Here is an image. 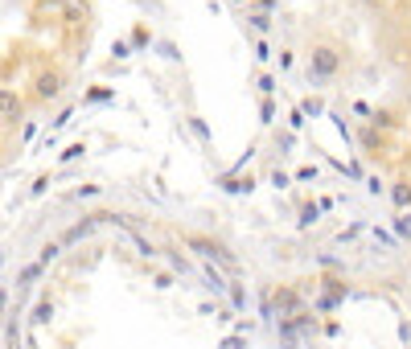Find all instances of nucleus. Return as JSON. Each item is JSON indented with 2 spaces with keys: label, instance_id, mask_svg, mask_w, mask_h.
Wrapping results in <instances>:
<instances>
[{
  "label": "nucleus",
  "instance_id": "6e6552de",
  "mask_svg": "<svg viewBox=\"0 0 411 349\" xmlns=\"http://www.w3.org/2000/svg\"><path fill=\"white\" fill-rule=\"evenodd\" d=\"M206 288H214V292H226L231 284H226V276L214 267V263H206Z\"/></svg>",
  "mask_w": 411,
  "mask_h": 349
},
{
  "label": "nucleus",
  "instance_id": "9b49d317",
  "mask_svg": "<svg viewBox=\"0 0 411 349\" xmlns=\"http://www.w3.org/2000/svg\"><path fill=\"white\" fill-rule=\"evenodd\" d=\"M49 321H54V304H49V300H41V304L33 309V325H49Z\"/></svg>",
  "mask_w": 411,
  "mask_h": 349
},
{
  "label": "nucleus",
  "instance_id": "4be33fe9",
  "mask_svg": "<svg viewBox=\"0 0 411 349\" xmlns=\"http://www.w3.org/2000/svg\"><path fill=\"white\" fill-rule=\"evenodd\" d=\"M82 152H86V144H70V148H66V152H62V160H78V156H82Z\"/></svg>",
  "mask_w": 411,
  "mask_h": 349
},
{
  "label": "nucleus",
  "instance_id": "412c9836",
  "mask_svg": "<svg viewBox=\"0 0 411 349\" xmlns=\"http://www.w3.org/2000/svg\"><path fill=\"white\" fill-rule=\"evenodd\" d=\"M111 53L124 62V58H132V45H128V41H115V45H111Z\"/></svg>",
  "mask_w": 411,
  "mask_h": 349
},
{
  "label": "nucleus",
  "instance_id": "c85d7f7f",
  "mask_svg": "<svg viewBox=\"0 0 411 349\" xmlns=\"http://www.w3.org/2000/svg\"><path fill=\"white\" fill-rule=\"evenodd\" d=\"M152 284H156V288H173V276H169V272H161V276H156Z\"/></svg>",
  "mask_w": 411,
  "mask_h": 349
},
{
  "label": "nucleus",
  "instance_id": "2f4dec72",
  "mask_svg": "<svg viewBox=\"0 0 411 349\" xmlns=\"http://www.w3.org/2000/svg\"><path fill=\"white\" fill-rule=\"evenodd\" d=\"M235 4H251V0H235Z\"/></svg>",
  "mask_w": 411,
  "mask_h": 349
},
{
  "label": "nucleus",
  "instance_id": "cd10ccee",
  "mask_svg": "<svg viewBox=\"0 0 411 349\" xmlns=\"http://www.w3.org/2000/svg\"><path fill=\"white\" fill-rule=\"evenodd\" d=\"M136 247H140V255H144V259H152V255H156V247H152V243H144V239H140Z\"/></svg>",
  "mask_w": 411,
  "mask_h": 349
},
{
  "label": "nucleus",
  "instance_id": "20e7f679",
  "mask_svg": "<svg viewBox=\"0 0 411 349\" xmlns=\"http://www.w3.org/2000/svg\"><path fill=\"white\" fill-rule=\"evenodd\" d=\"M111 214H91V218H82V222H74L66 234H62V247H74V243H82V239H91V230L99 226V222H107Z\"/></svg>",
  "mask_w": 411,
  "mask_h": 349
},
{
  "label": "nucleus",
  "instance_id": "f8f14e48",
  "mask_svg": "<svg viewBox=\"0 0 411 349\" xmlns=\"http://www.w3.org/2000/svg\"><path fill=\"white\" fill-rule=\"evenodd\" d=\"M132 45H136V49H144V45H152V33H148L144 25H136V29H132Z\"/></svg>",
  "mask_w": 411,
  "mask_h": 349
},
{
  "label": "nucleus",
  "instance_id": "0eeeda50",
  "mask_svg": "<svg viewBox=\"0 0 411 349\" xmlns=\"http://www.w3.org/2000/svg\"><path fill=\"white\" fill-rule=\"evenodd\" d=\"M218 185H222L226 193H251V189H255V181H251V177H239V173H226Z\"/></svg>",
  "mask_w": 411,
  "mask_h": 349
},
{
  "label": "nucleus",
  "instance_id": "9d476101",
  "mask_svg": "<svg viewBox=\"0 0 411 349\" xmlns=\"http://www.w3.org/2000/svg\"><path fill=\"white\" fill-rule=\"evenodd\" d=\"M247 21H251V29H255V33H272V16H268V12L251 8V12H247Z\"/></svg>",
  "mask_w": 411,
  "mask_h": 349
},
{
  "label": "nucleus",
  "instance_id": "7ed1b4c3",
  "mask_svg": "<svg viewBox=\"0 0 411 349\" xmlns=\"http://www.w3.org/2000/svg\"><path fill=\"white\" fill-rule=\"evenodd\" d=\"M33 91H37V99H62V91H66V74L62 70H41L37 78H33Z\"/></svg>",
  "mask_w": 411,
  "mask_h": 349
},
{
  "label": "nucleus",
  "instance_id": "423d86ee",
  "mask_svg": "<svg viewBox=\"0 0 411 349\" xmlns=\"http://www.w3.org/2000/svg\"><path fill=\"white\" fill-rule=\"evenodd\" d=\"M276 309H280V317H296V309H301V296H296L292 288H280V292H276Z\"/></svg>",
  "mask_w": 411,
  "mask_h": 349
},
{
  "label": "nucleus",
  "instance_id": "39448f33",
  "mask_svg": "<svg viewBox=\"0 0 411 349\" xmlns=\"http://www.w3.org/2000/svg\"><path fill=\"white\" fill-rule=\"evenodd\" d=\"M21 115V95L12 86H0V119H12Z\"/></svg>",
  "mask_w": 411,
  "mask_h": 349
},
{
  "label": "nucleus",
  "instance_id": "473e14b6",
  "mask_svg": "<svg viewBox=\"0 0 411 349\" xmlns=\"http://www.w3.org/2000/svg\"><path fill=\"white\" fill-rule=\"evenodd\" d=\"M0 272H4V259H0Z\"/></svg>",
  "mask_w": 411,
  "mask_h": 349
},
{
  "label": "nucleus",
  "instance_id": "bb28decb",
  "mask_svg": "<svg viewBox=\"0 0 411 349\" xmlns=\"http://www.w3.org/2000/svg\"><path fill=\"white\" fill-rule=\"evenodd\" d=\"M161 53H165V58H181V53H177V45H173V41H161Z\"/></svg>",
  "mask_w": 411,
  "mask_h": 349
},
{
  "label": "nucleus",
  "instance_id": "6ab92c4d",
  "mask_svg": "<svg viewBox=\"0 0 411 349\" xmlns=\"http://www.w3.org/2000/svg\"><path fill=\"white\" fill-rule=\"evenodd\" d=\"M189 128H193L202 140H210V128H206V119H202V115H189Z\"/></svg>",
  "mask_w": 411,
  "mask_h": 349
},
{
  "label": "nucleus",
  "instance_id": "b1692460",
  "mask_svg": "<svg viewBox=\"0 0 411 349\" xmlns=\"http://www.w3.org/2000/svg\"><path fill=\"white\" fill-rule=\"evenodd\" d=\"M255 58H259V62H268V58H272V49H268V41H255Z\"/></svg>",
  "mask_w": 411,
  "mask_h": 349
},
{
  "label": "nucleus",
  "instance_id": "7c9ffc66",
  "mask_svg": "<svg viewBox=\"0 0 411 349\" xmlns=\"http://www.w3.org/2000/svg\"><path fill=\"white\" fill-rule=\"evenodd\" d=\"M358 4H366V8H379V4H383V0H358Z\"/></svg>",
  "mask_w": 411,
  "mask_h": 349
},
{
  "label": "nucleus",
  "instance_id": "c756f323",
  "mask_svg": "<svg viewBox=\"0 0 411 349\" xmlns=\"http://www.w3.org/2000/svg\"><path fill=\"white\" fill-rule=\"evenodd\" d=\"M243 346H247L243 337H226V341H222V349H243Z\"/></svg>",
  "mask_w": 411,
  "mask_h": 349
},
{
  "label": "nucleus",
  "instance_id": "f03ea898",
  "mask_svg": "<svg viewBox=\"0 0 411 349\" xmlns=\"http://www.w3.org/2000/svg\"><path fill=\"white\" fill-rule=\"evenodd\" d=\"M189 247L206 259V263H222V267H231L235 272V255L226 251V243H218V239H206V234H189Z\"/></svg>",
  "mask_w": 411,
  "mask_h": 349
},
{
  "label": "nucleus",
  "instance_id": "1a4fd4ad",
  "mask_svg": "<svg viewBox=\"0 0 411 349\" xmlns=\"http://www.w3.org/2000/svg\"><path fill=\"white\" fill-rule=\"evenodd\" d=\"M391 202H395L399 210H408V206H411V181H395V189H391Z\"/></svg>",
  "mask_w": 411,
  "mask_h": 349
},
{
  "label": "nucleus",
  "instance_id": "4468645a",
  "mask_svg": "<svg viewBox=\"0 0 411 349\" xmlns=\"http://www.w3.org/2000/svg\"><path fill=\"white\" fill-rule=\"evenodd\" d=\"M395 230H399V239H403V243H411V214H408V210L395 218Z\"/></svg>",
  "mask_w": 411,
  "mask_h": 349
},
{
  "label": "nucleus",
  "instance_id": "a211bd4d",
  "mask_svg": "<svg viewBox=\"0 0 411 349\" xmlns=\"http://www.w3.org/2000/svg\"><path fill=\"white\" fill-rule=\"evenodd\" d=\"M58 255H62V243H45V251H41V259H37V263L45 267V263H54Z\"/></svg>",
  "mask_w": 411,
  "mask_h": 349
},
{
  "label": "nucleus",
  "instance_id": "a878e982",
  "mask_svg": "<svg viewBox=\"0 0 411 349\" xmlns=\"http://www.w3.org/2000/svg\"><path fill=\"white\" fill-rule=\"evenodd\" d=\"M226 292H231V300H235V309H243V304H247V296H243V288H226Z\"/></svg>",
  "mask_w": 411,
  "mask_h": 349
},
{
  "label": "nucleus",
  "instance_id": "dca6fc26",
  "mask_svg": "<svg viewBox=\"0 0 411 349\" xmlns=\"http://www.w3.org/2000/svg\"><path fill=\"white\" fill-rule=\"evenodd\" d=\"M296 111H301V115H321V111H325V103H321V99H305Z\"/></svg>",
  "mask_w": 411,
  "mask_h": 349
},
{
  "label": "nucleus",
  "instance_id": "5701e85b",
  "mask_svg": "<svg viewBox=\"0 0 411 349\" xmlns=\"http://www.w3.org/2000/svg\"><path fill=\"white\" fill-rule=\"evenodd\" d=\"M288 181H292V177H288V173H280V169H276V173H272V185H276V189H288Z\"/></svg>",
  "mask_w": 411,
  "mask_h": 349
},
{
  "label": "nucleus",
  "instance_id": "aec40b11",
  "mask_svg": "<svg viewBox=\"0 0 411 349\" xmlns=\"http://www.w3.org/2000/svg\"><path fill=\"white\" fill-rule=\"evenodd\" d=\"M37 276H41V263H29V267L21 272V288H25V284H33Z\"/></svg>",
  "mask_w": 411,
  "mask_h": 349
},
{
  "label": "nucleus",
  "instance_id": "2eb2a0df",
  "mask_svg": "<svg viewBox=\"0 0 411 349\" xmlns=\"http://www.w3.org/2000/svg\"><path fill=\"white\" fill-rule=\"evenodd\" d=\"M255 86H259V95H263V99H272V95H276V78H272V74H259V82H255Z\"/></svg>",
  "mask_w": 411,
  "mask_h": 349
},
{
  "label": "nucleus",
  "instance_id": "ddd939ff",
  "mask_svg": "<svg viewBox=\"0 0 411 349\" xmlns=\"http://www.w3.org/2000/svg\"><path fill=\"white\" fill-rule=\"evenodd\" d=\"M317 218H321V206H305V210H301V230H309Z\"/></svg>",
  "mask_w": 411,
  "mask_h": 349
},
{
  "label": "nucleus",
  "instance_id": "393cba45",
  "mask_svg": "<svg viewBox=\"0 0 411 349\" xmlns=\"http://www.w3.org/2000/svg\"><path fill=\"white\" fill-rule=\"evenodd\" d=\"M86 99H91V103H103V99H115V91H91Z\"/></svg>",
  "mask_w": 411,
  "mask_h": 349
},
{
  "label": "nucleus",
  "instance_id": "f257e3e1",
  "mask_svg": "<svg viewBox=\"0 0 411 349\" xmlns=\"http://www.w3.org/2000/svg\"><path fill=\"white\" fill-rule=\"evenodd\" d=\"M342 66H346V53H342V45H333V41H313L309 53H305V74H309L313 86L333 82V78L342 74Z\"/></svg>",
  "mask_w": 411,
  "mask_h": 349
},
{
  "label": "nucleus",
  "instance_id": "f3484780",
  "mask_svg": "<svg viewBox=\"0 0 411 349\" xmlns=\"http://www.w3.org/2000/svg\"><path fill=\"white\" fill-rule=\"evenodd\" d=\"M259 123H276V103H272V99L259 103Z\"/></svg>",
  "mask_w": 411,
  "mask_h": 349
}]
</instances>
